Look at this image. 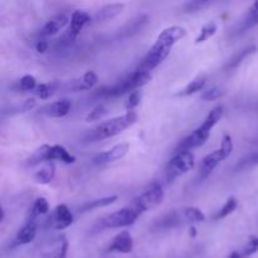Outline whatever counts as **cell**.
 <instances>
[{
  "instance_id": "obj_40",
  "label": "cell",
  "mask_w": 258,
  "mask_h": 258,
  "mask_svg": "<svg viewBox=\"0 0 258 258\" xmlns=\"http://www.w3.org/2000/svg\"><path fill=\"white\" fill-rule=\"evenodd\" d=\"M228 258H243V256H242V253L239 251H233L229 254Z\"/></svg>"
},
{
  "instance_id": "obj_41",
  "label": "cell",
  "mask_w": 258,
  "mask_h": 258,
  "mask_svg": "<svg viewBox=\"0 0 258 258\" xmlns=\"http://www.w3.org/2000/svg\"><path fill=\"white\" fill-rule=\"evenodd\" d=\"M251 163L252 164H258V154H254L253 156L251 158Z\"/></svg>"
},
{
  "instance_id": "obj_8",
  "label": "cell",
  "mask_w": 258,
  "mask_h": 258,
  "mask_svg": "<svg viewBox=\"0 0 258 258\" xmlns=\"http://www.w3.org/2000/svg\"><path fill=\"white\" fill-rule=\"evenodd\" d=\"M186 35V30L183 27H178V25H173V27H168L158 35L154 45L159 48H164V49L171 50L175 43L183 39Z\"/></svg>"
},
{
  "instance_id": "obj_29",
  "label": "cell",
  "mask_w": 258,
  "mask_h": 258,
  "mask_svg": "<svg viewBox=\"0 0 258 258\" xmlns=\"http://www.w3.org/2000/svg\"><path fill=\"white\" fill-rule=\"evenodd\" d=\"M68 252V242L66 238H62V241H59V243L52 249V252H49L47 258H66L67 257Z\"/></svg>"
},
{
  "instance_id": "obj_14",
  "label": "cell",
  "mask_w": 258,
  "mask_h": 258,
  "mask_svg": "<svg viewBox=\"0 0 258 258\" xmlns=\"http://www.w3.org/2000/svg\"><path fill=\"white\" fill-rule=\"evenodd\" d=\"M226 160V158L223 156V154H222V151L219 150H214L213 153L208 154V155L206 156V158L202 160V164H201V171H199V178L203 180V179H206L207 176H209L212 174V171L214 170V169L217 168V165H218L221 161Z\"/></svg>"
},
{
  "instance_id": "obj_17",
  "label": "cell",
  "mask_w": 258,
  "mask_h": 258,
  "mask_svg": "<svg viewBox=\"0 0 258 258\" xmlns=\"http://www.w3.org/2000/svg\"><path fill=\"white\" fill-rule=\"evenodd\" d=\"M37 236V223L35 222H27L22 228L18 231L14 238V246H24L34 241Z\"/></svg>"
},
{
  "instance_id": "obj_36",
  "label": "cell",
  "mask_w": 258,
  "mask_h": 258,
  "mask_svg": "<svg viewBox=\"0 0 258 258\" xmlns=\"http://www.w3.org/2000/svg\"><path fill=\"white\" fill-rule=\"evenodd\" d=\"M140 101H141L140 91H134V92L130 93L127 101H126L125 108L127 111H134V108L138 107V106H139Z\"/></svg>"
},
{
  "instance_id": "obj_11",
  "label": "cell",
  "mask_w": 258,
  "mask_h": 258,
  "mask_svg": "<svg viewBox=\"0 0 258 258\" xmlns=\"http://www.w3.org/2000/svg\"><path fill=\"white\" fill-rule=\"evenodd\" d=\"M134 249V238L128 231H122L113 237L108 252H118V253H130Z\"/></svg>"
},
{
  "instance_id": "obj_31",
  "label": "cell",
  "mask_w": 258,
  "mask_h": 258,
  "mask_svg": "<svg viewBox=\"0 0 258 258\" xmlns=\"http://www.w3.org/2000/svg\"><path fill=\"white\" fill-rule=\"evenodd\" d=\"M37 80H35L34 76L32 75H25L24 77H22L19 82L20 90L24 91V92H28V91H33L37 88Z\"/></svg>"
},
{
  "instance_id": "obj_39",
  "label": "cell",
  "mask_w": 258,
  "mask_h": 258,
  "mask_svg": "<svg viewBox=\"0 0 258 258\" xmlns=\"http://www.w3.org/2000/svg\"><path fill=\"white\" fill-rule=\"evenodd\" d=\"M35 103H37V101H35V98H28L27 101L24 102V105H23V110L24 111H30L34 108Z\"/></svg>"
},
{
  "instance_id": "obj_33",
  "label": "cell",
  "mask_w": 258,
  "mask_h": 258,
  "mask_svg": "<svg viewBox=\"0 0 258 258\" xmlns=\"http://www.w3.org/2000/svg\"><path fill=\"white\" fill-rule=\"evenodd\" d=\"M106 113H107V110H106L105 105H102V103H101V105L96 106V107L93 108V110L91 111L87 116H86V122H92V121L100 120V118L103 117Z\"/></svg>"
},
{
  "instance_id": "obj_16",
  "label": "cell",
  "mask_w": 258,
  "mask_h": 258,
  "mask_svg": "<svg viewBox=\"0 0 258 258\" xmlns=\"http://www.w3.org/2000/svg\"><path fill=\"white\" fill-rule=\"evenodd\" d=\"M71 106H72V103H71L70 100L55 101V102L45 106V107L43 108V113L47 115L48 117L52 118L64 117V116H67L68 113H70Z\"/></svg>"
},
{
  "instance_id": "obj_1",
  "label": "cell",
  "mask_w": 258,
  "mask_h": 258,
  "mask_svg": "<svg viewBox=\"0 0 258 258\" xmlns=\"http://www.w3.org/2000/svg\"><path fill=\"white\" fill-rule=\"evenodd\" d=\"M222 116H223V107L222 106H217L214 107L211 112L208 113V116L206 117V120L203 121L199 127H197L190 135L186 136L185 139L179 143L176 151H191L193 149L199 148V146L204 145L206 141L208 140L209 136H211V131L214 126L218 123V121L221 120Z\"/></svg>"
},
{
  "instance_id": "obj_22",
  "label": "cell",
  "mask_w": 258,
  "mask_h": 258,
  "mask_svg": "<svg viewBox=\"0 0 258 258\" xmlns=\"http://www.w3.org/2000/svg\"><path fill=\"white\" fill-rule=\"evenodd\" d=\"M256 25H258V2H254L252 7L249 8L248 13L246 14L244 19L241 22L239 25V33L247 32V30L252 29Z\"/></svg>"
},
{
  "instance_id": "obj_34",
  "label": "cell",
  "mask_w": 258,
  "mask_h": 258,
  "mask_svg": "<svg viewBox=\"0 0 258 258\" xmlns=\"http://www.w3.org/2000/svg\"><path fill=\"white\" fill-rule=\"evenodd\" d=\"M224 95V90L222 87H219V86H214V87L209 88L208 91H206V92L202 95V100L204 101H214L217 100V98L222 97V96Z\"/></svg>"
},
{
  "instance_id": "obj_24",
  "label": "cell",
  "mask_w": 258,
  "mask_h": 258,
  "mask_svg": "<svg viewBox=\"0 0 258 258\" xmlns=\"http://www.w3.org/2000/svg\"><path fill=\"white\" fill-rule=\"evenodd\" d=\"M237 206H238V202H237V199L234 198V197L228 198L227 199L226 203H224V206L222 207V208L219 209L216 214H214L213 221H219V219L226 218L227 216H229V214H232L234 211H236Z\"/></svg>"
},
{
  "instance_id": "obj_27",
  "label": "cell",
  "mask_w": 258,
  "mask_h": 258,
  "mask_svg": "<svg viewBox=\"0 0 258 258\" xmlns=\"http://www.w3.org/2000/svg\"><path fill=\"white\" fill-rule=\"evenodd\" d=\"M217 32V24L214 22H209L204 25L201 29V33H199L198 37L196 38V44H201V43H204L206 40H208L212 35L216 34Z\"/></svg>"
},
{
  "instance_id": "obj_12",
  "label": "cell",
  "mask_w": 258,
  "mask_h": 258,
  "mask_svg": "<svg viewBox=\"0 0 258 258\" xmlns=\"http://www.w3.org/2000/svg\"><path fill=\"white\" fill-rule=\"evenodd\" d=\"M52 224L58 231L68 228L73 223V214L64 204H59L55 207V209L52 213Z\"/></svg>"
},
{
  "instance_id": "obj_9",
  "label": "cell",
  "mask_w": 258,
  "mask_h": 258,
  "mask_svg": "<svg viewBox=\"0 0 258 258\" xmlns=\"http://www.w3.org/2000/svg\"><path fill=\"white\" fill-rule=\"evenodd\" d=\"M170 50L164 49V48H159L156 45H153L149 50L148 54L144 57V59L141 60L140 64H139L138 70L145 71V72H150L155 70L158 66H160L161 63L165 60V58L168 57Z\"/></svg>"
},
{
  "instance_id": "obj_5",
  "label": "cell",
  "mask_w": 258,
  "mask_h": 258,
  "mask_svg": "<svg viewBox=\"0 0 258 258\" xmlns=\"http://www.w3.org/2000/svg\"><path fill=\"white\" fill-rule=\"evenodd\" d=\"M140 216L141 214L139 213L131 204H128L125 208L118 209V211L113 212V213L108 214L105 218H102V221H101V227L108 229L128 227L131 226V224L135 223Z\"/></svg>"
},
{
  "instance_id": "obj_13",
  "label": "cell",
  "mask_w": 258,
  "mask_h": 258,
  "mask_svg": "<svg viewBox=\"0 0 258 258\" xmlns=\"http://www.w3.org/2000/svg\"><path fill=\"white\" fill-rule=\"evenodd\" d=\"M91 22V17L87 12L83 10H75L71 15L70 28H68V37L70 40H75L77 35L80 34L81 30L85 28L87 23Z\"/></svg>"
},
{
  "instance_id": "obj_25",
  "label": "cell",
  "mask_w": 258,
  "mask_h": 258,
  "mask_svg": "<svg viewBox=\"0 0 258 258\" xmlns=\"http://www.w3.org/2000/svg\"><path fill=\"white\" fill-rule=\"evenodd\" d=\"M257 47L256 45H249V47L244 48L243 50H239L237 54H234L233 57L231 58V60L228 62V64H227V68H236L238 67L239 64H241L242 62H243L244 59H246L247 57H248L249 54H252V53L256 52Z\"/></svg>"
},
{
  "instance_id": "obj_28",
  "label": "cell",
  "mask_w": 258,
  "mask_h": 258,
  "mask_svg": "<svg viewBox=\"0 0 258 258\" xmlns=\"http://www.w3.org/2000/svg\"><path fill=\"white\" fill-rule=\"evenodd\" d=\"M206 86V78H198V80H194L186 86L184 90H181L180 92L178 93V96H189V95H193V93L199 92L202 91Z\"/></svg>"
},
{
  "instance_id": "obj_32",
  "label": "cell",
  "mask_w": 258,
  "mask_h": 258,
  "mask_svg": "<svg viewBox=\"0 0 258 258\" xmlns=\"http://www.w3.org/2000/svg\"><path fill=\"white\" fill-rule=\"evenodd\" d=\"M258 251V237H251L248 239V242L246 243V246L243 247V249L241 251L243 258L252 256Z\"/></svg>"
},
{
  "instance_id": "obj_15",
  "label": "cell",
  "mask_w": 258,
  "mask_h": 258,
  "mask_svg": "<svg viewBox=\"0 0 258 258\" xmlns=\"http://www.w3.org/2000/svg\"><path fill=\"white\" fill-rule=\"evenodd\" d=\"M68 22H71V20L68 19V17L66 14L55 15V17H53L52 19H49L43 25V28L40 29V37L45 38L57 34L59 30H62L68 24Z\"/></svg>"
},
{
  "instance_id": "obj_6",
  "label": "cell",
  "mask_w": 258,
  "mask_h": 258,
  "mask_svg": "<svg viewBox=\"0 0 258 258\" xmlns=\"http://www.w3.org/2000/svg\"><path fill=\"white\" fill-rule=\"evenodd\" d=\"M163 199H164L163 186H161L159 183H154L151 184V185L149 186L144 193H141L140 196L136 197L130 204L139 212V213L143 214L144 212L158 207L159 204L163 202Z\"/></svg>"
},
{
  "instance_id": "obj_7",
  "label": "cell",
  "mask_w": 258,
  "mask_h": 258,
  "mask_svg": "<svg viewBox=\"0 0 258 258\" xmlns=\"http://www.w3.org/2000/svg\"><path fill=\"white\" fill-rule=\"evenodd\" d=\"M194 154L191 151H176L175 155L170 159L166 165V176L168 180H174L178 176L186 174L194 168Z\"/></svg>"
},
{
  "instance_id": "obj_3",
  "label": "cell",
  "mask_w": 258,
  "mask_h": 258,
  "mask_svg": "<svg viewBox=\"0 0 258 258\" xmlns=\"http://www.w3.org/2000/svg\"><path fill=\"white\" fill-rule=\"evenodd\" d=\"M151 78L153 77H151L150 72H145V71H140L136 68L135 72L127 76L125 80L120 81V82L111 86V87H105L102 90H98L97 95L105 96V97H117V96H122L125 93H131L138 90V88L148 85L151 81Z\"/></svg>"
},
{
  "instance_id": "obj_35",
  "label": "cell",
  "mask_w": 258,
  "mask_h": 258,
  "mask_svg": "<svg viewBox=\"0 0 258 258\" xmlns=\"http://www.w3.org/2000/svg\"><path fill=\"white\" fill-rule=\"evenodd\" d=\"M219 150L222 151L224 158H228L229 155L233 151V141H232V138L229 135H224L223 139H222L221 146H219Z\"/></svg>"
},
{
  "instance_id": "obj_38",
  "label": "cell",
  "mask_w": 258,
  "mask_h": 258,
  "mask_svg": "<svg viewBox=\"0 0 258 258\" xmlns=\"http://www.w3.org/2000/svg\"><path fill=\"white\" fill-rule=\"evenodd\" d=\"M48 42L44 39V38H40V39L37 40V43H35V50H37L38 53H45L48 50Z\"/></svg>"
},
{
  "instance_id": "obj_23",
  "label": "cell",
  "mask_w": 258,
  "mask_h": 258,
  "mask_svg": "<svg viewBox=\"0 0 258 258\" xmlns=\"http://www.w3.org/2000/svg\"><path fill=\"white\" fill-rule=\"evenodd\" d=\"M116 201H117V196L106 197V198L97 199V201L88 202V203L83 204V206L81 207L80 212L81 213H85V212H90V211H92V209H97V208H102V207L111 206V204L115 203Z\"/></svg>"
},
{
  "instance_id": "obj_21",
  "label": "cell",
  "mask_w": 258,
  "mask_h": 258,
  "mask_svg": "<svg viewBox=\"0 0 258 258\" xmlns=\"http://www.w3.org/2000/svg\"><path fill=\"white\" fill-rule=\"evenodd\" d=\"M49 212V203L45 198L39 197L34 201L32 208H30L29 214H28L27 222H35V219L40 216H44Z\"/></svg>"
},
{
  "instance_id": "obj_18",
  "label": "cell",
  "mask_w": 258,
  "mask_h": 258,
  "mask_svg": "<svg viewBox=\"0 0 258 258\" xmlns=\"http://www.w3.org/2000/svg\"><path fill=\"white\" fill-rule=\"evenodd\" d=\"M97 75L95 72H92V71H88L81 78L72 81V83H71V90L75 91V92H77V91L91 90V88H93L97 85Z\"/></svg>"
},
{
  "instance_id": "obj_10",
  "label": "cell",
  "mask_w": 258,
  "mask_h": 258,
  "mask_svg": "<svg viewBox=\"0 0 258 258\" xmlns=\"http://www.w3.org/2000/svg\"><path fill=\"white\" fill-rule=\"evenodd\" d=\"M128 149H130V145H128V144H117V145H115L113 148H111L110 150L98 154L93 161H95V164L113 163V161H117L120 160V159L125 158L126 154L128 153Z\"/></svg>"
},
{
  "instance_id": "obj_30",
  "label": "cell",
  "mask_w": 258,
  "mask_h": 258,
  "mask_svg": "<svg viewBox=\"0 0 258 258\" xmlns=\"http://www.w3.org/2000/svg\"><path fill=\"white\" fill-rule=\"evenodd\" d=\"M54 85H50V83H40L35 88V93H37V96L40 100H48L54 93Z\"/></svg>"
},
{
  "instance_id": "obj_2",
  "label": "cell",
  "mask_w": 258,
  "mask_h": 258,
  "mask_svg": "<svg viewBox=\"0 0 258 258\" xmlns=\"http://www.w3.org/2000/svg\"><path fill=\"white\" fill-rule=\"evenodd\" d=\"M138 121V113L135 111H127L123 115L113 117L111 120L101 122L100 125L96 126L90 134V140H103V139L113 138V136L118 135L126 128L133 126L134 123Z\"/></svg>"
},
{
  "instance_id": "obj_20",
  "label": "cell",
  "mask_w": 258,
  "mask_h": 258,
  "mask_svg": "<svg viewBox=\"0 0 258 258\" xmlns=\"http://www.w3.org/2000/svg\"><path fill=\"white\" fill-rule=\"evenodd\" d=\"M55 165L53 161H47L34 174V181L38 184H48L54 179Z\"/></svg>"
},
{
  "instance_id": "obj_19",
  "label": "cell",
  "mask_w": 258,
  "mask_h": 258,
  "mask_svg": "<svg viewBox=\"0 0 258 258\" xmlns=\"http://www.w3.org/2000/svg\"><path fill=\"white\" fill-rule=\"evenodd\" d=\"M125 9V4L122 3H113V4H107L105 7L101 8L96 14L95 20L96 22H106L108 19L117 17L118 14L123 12Z\"/></svg>"
},
{
  "instance_id": "obj_37",
  "label": "cell",
  "mask_w": 258,
  "mask_h": 258,
  "mask_svg": "<svg viewBox=\"0 0 258 258\" xmlns=\"http://www.w3.org/2000/svg\"><path fill=\"white\" fill-rule=\"evenodd\" d=\"M211 2H201V0H197V2H190L184 7L186 13H191V12H198V10H202L203 8L208 7L211 5Z\"/></svg>"
},
{
  "instance_id": "obj_42",
  "label": "cell",
  "mask_w": 258,
  "mask_h": 258,
  "mask_svg": "<svg viewBox=\"0 0 258 258\" xmlns=\"http://www.w3.org/2000/svg\"><path fill=\"white\" fill-rule=\"evenodd\" d=\"M190 236L191 237L197 236V231H196V228H194V227H191V228H190Z\"/></svg>"
},
{
  "instance_id": "obj_4",
  "label": "cell",
  "mask_w": 258,
  "mask_h": 258,
  "mask_svg": "<svg viewBox=\"0 0 258 258\" xmlns=\"http://www.w3.org/2000/svg\"><path fill=\"white\" fill-rule=\"evenodd\" d=\"M59 160L64 164H75L76 158L67 151V149L62 145H43L34 151L32 156L28 160L30 166L37 165L40 163H47V161Z\"/></svg>"
},
{
  "instance_id": "obj_26",
  "label": "cell",
  "mask_w": 258,
  "mask_h": 258,
  "mask_svg": "<svg viewBox=\"0 0 258 258\" xmlns=\"http://www.w3.org/2000/svg\"><path fill=\"white\" fill-rule=\"evenodd\" d=\"M183 218L188 222H193V223H199V222H204L206 216L201 209L196 208V207H186L183 209Z\"/></svg>"
}]
</instances>
